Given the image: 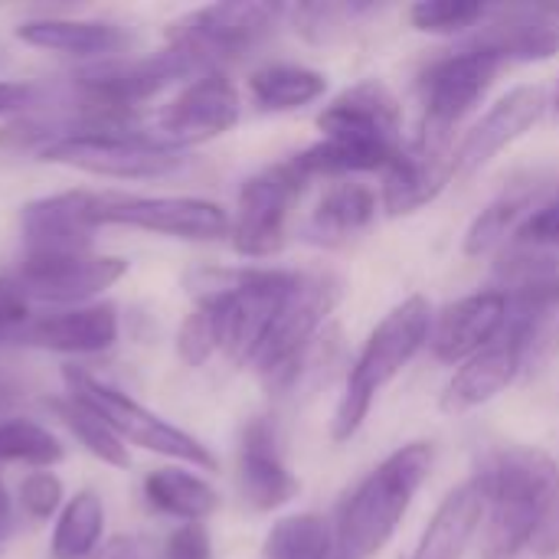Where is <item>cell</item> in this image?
Returning <instances> with one entry per match:
<instances>
[{"mask_svg": "<svg viewBox=\"0 0 559 559\" xmlns=\"http://www.w3.org/2000/svg\"><path fill=\"white\" fill-rule=\"evenodd\" d=\"M20 504L33 521H46L62 508V481L52 472H29L20 485Z\"/></svg>", "mask_w": 559, "mask_h": 559, "instance_id": "obj_35", "label": "cell"}, {"mask_svg": "<svg viewBox=\"0 0 559 559\" xmlns=\"http://www.w3.org/2000/svg\"><path fill=\"white\" fill-rule=\"evenodd\" d=\"M432 331V305L423 295L400 301L367 337L357 354L344 396L334 413V442H347L357 436L364 419L370 416L373 400L413 364V357L429 344Z\"/></svg>", "mask_w": 559, "mask_h": 559, "instance_id": "obj_3", "label": "cell"}, {"mask_svg": "<svg viewBox=\"0 0 559 559\" xmlns=\"http://www.w3.org/2000/svg\"><path fill=\"white\" fill-rule=\"evenodd\" d=\"M544 200V190L534 183H518L504 193H498L468 226L465 233V255L481 259L491 255L495 249H501L508 242V236L527 223V216L537 210V203Z\"/></svg>", "mask_w": 559, "mask_h": 559, "instance_id": "obj_25", "label": "cell"}, {"mask_svg": "<svg viewBox=\"0 0 559 559\" xmlns=\"http://www.w3.org/2000/svg\"><path fill=\"white\" fill-rule=\"evenodd\" d=\"M328 92V79L318 69L275 62L262 66L249 79V95L265 111H295L311 102H318Z\"/></svg>", "mask_w": 559, "mask_h": 559, "instance_id": "obj_27", "label": "cell"}, {"mask_svg": "<svg viewBox=\"0 0 559 559\" xmlns=\"http://www.w3.org/2000/svg\"><path fill=\"white\" fill-rule=\"evenodd\" d=\"M144 498L151 508H157L167 518H177L183 524H203L216 508L219 495L213 485H206L193 472L180 468H157L144 478Z\"/></svg>", "mask_w": 559, "mask_h": 559, "instance_id": "obj_26", "label": "cell"}, {"mask_svg": "<svg viewBox=\"0 0 559 559\" xmlns=\"http://www.w3.org/2000/svg\"><path fill=\"white\" fill-rule=\"evenodd\" d=\"M504 324H508L504 292H475L452 301L449 308H442L439 318H432L429 347L445 364L472 360L504 334Z\"/></svg>", "mask_w": 559, "mask_h": 559, "instance_id": "obj_18", "label": "cell"}, {"mask_svg": "<svg viewBox=\"0 0 559 559\" xmlns=\"http://www.w3.org/2000/svg\"><path fill=\"white\" fill-rule=\"evenodd\" d=\"M337 298H341V285L331 275H318V272L295 275L292 288L285 292L282 305L249 364L259 373V380L265 383V390L282 393L298 380L305 357L314 344V334L334 311Z\"/></svg>", "mask_w": 559, "mask_h": 559, "instance_id": "obj_4", "label": "cell"}, {"mask_svg": "<svg viewBox=\"0 0 559 559\" xmlns=\"http://www.w3.org/2000/svg\"><path fill=\"white\" fill-rule=\"evenodd\" d=\"M554 105H557V108H559V85H557V102H554Z\"/></svg>", "mask_w": 559, "mask_h": 559, "instance_id": "obj_43", "label": "cell"}, {"mask_svg": "<svg viewBox=\"0 0 559 559\" xmlns=\"http://www.w3.org/2000/svg\"><path fill=\"white\" fill-rule=\"evenodd\" d=\"M20 400V386L0 370V406H10V403H16Z\"/></svg>", "mask_w": 559, "mask_h": 559, "instance_id": "obj_41", "label": "cell"}, {"mask_svg": "<svg viewBox=\"0 0 559 559\" xmlns=\"http://www.w3.org/2000/svg\"><path fill=\"white\" fill-rule=\"evenodd\" d=\"M491 59L504 62H547L559 52V23L544 10H501L478 23L475 36L465 43Z\"/></svg>", "mask_w": 559, "mask_h": 559, "instance_id": "obj_20", "label": "cell"}, {"mask_svg": "<svg viewBox=\"0 0 559 559\" xmlns=\"http://www.w3.org/2000/svg\"><path fill=\"white\" fill-rule=\"evenodd\" d=\"M62 380H66L69 396L85 403L88 409H95L118 432V439L124 445L131 442V445H138L144 452H154V455H164V459H174V462H183V465H193V468H203V472L219 468L216 455L197 436H190L180 426L160 419L157 413H151L147 406H141L128 393H121V390L88 377L85 370H75V367H66Z\"/></svg>", "mask_w": 559, "mask_h": 559, "instance_id": "obj_5", "label": "cell"}, {"mask_svg": "<svg viewBox=\"0 0 559 559\" xmlns=\"http://www.w3.org/2000/svg\"><path fill=\"white\" fill-rule=\"evenodd\" d=\"M478 481L488 518L485 559H518L557 511V459L537 445H504L488 455Z\"/></svg>", "mask_w": 559, "mask_h": 559, "instance_id": "obj_1", "label": "cell"}, {"mask_svg": "<svg viewBox=\"0 0 559 559\" xmlns=\"http://www.w3.org/2000/svg\"><path fill=\"white\" fill-rule=\"evenodd\" d=\"M436 452L429 442H409L386 455L344 501L337 544L347 559L377 557L403 524L413 498L432 475Z\"/></svg>", "mask_w": 559, "mask_h": 559, "instance_id": "obj_2", "label": "cell"}, {"mask_svg": "<svg viewBox=\"0 0 559 559\" xmlns=\"http://www.w3.org/2000/svg\"><path fill=\"white\" fill-rule=\"evenodd\" d=\"M223 350L219 311L213 301H197L177 334V354L187 367H203L213 354Z\"/></svg>", "mask_w": 559, "mask_h": 559, "instance_id": "obj_33", "label": "cell"}, {"mask_svg": "<svg viewBox=\"0 0 559 559\" xmlns=\"http://www.w3.org/2000/svg\"><path fill=\"white\" fill-rule=\"evenodd\" d=\"M62 445L59 439L43 429L39 423L29 419H10L0 423V462L3 465H29V468H52L62 462Z\"/></svg>", "mask_w": 559, "mask_h": 559, "instance_id": "obj_32", "label": "cell"}, {"mask_svg": "<svg viewBox=\"0 0 559 559\" xmlns=\"http://www.w3.org/2000/svg\"><path fill=\"white\" fill-rule=\"evenodd\" d=\"M239 488L249 508L255 511H278L298 495V478L292 475L278 432L265 416L246 423L239 439Z\"/></svg>", "mask_w": 559, "mask_h": 559, "instance_id": "obj_19", "label": "cell"}, {"mask_svg": "<svg viewBox=\"0 0 559 559\" xmlns=\"http://www.w3.org/2000/svg\"><path fill=\"white\" fill-rule=\"evenodd\" d=\"M501 62L488 52L462 46L459 52L432 62L423 75V131L436 141H449L462 118L488 95Z\"/></svg>", "mask_w": 559, "mask_h": 559, "instance_id": "obj_10", "label": "cell"}, {"mask_svg": "<svg viewBox=\"0 0 559 559\" xmlns=\"http://www.w3.org/2000/svg\"><path fill=\"white\" fill-rule=\"evenodd\" d=\"M7 531H10V498H7V488L0 485V540Z\"/></svg>", "mask_w": 559, "mask_h": 559, "instance_id": "obj_42", "label": "cell"}, {"mask_svg": "<svg viewBox=\"0 0 559 559\" xmlns=\"http://www.w3.org/2000/svg\"><path fill=\"white\" fill-rule=\"evenodd\" d=\"M16 39L36 49H49L59 56H79V59H102L128 46V33L118 23L108 20H75V16H39L23 20L16 29Z\"/></svg>", "mask_w": 559, "mask_h": 559, "instance_id": "obj_22", "label": "cell"}, {"mask_svg": "<svg viewBox=\"0 0 559 559\" xmlns=\"http://www.w3.org/2000/svg\"><path fill=\"white\" fill-rule=\"evenodd\" d=\"M521 236L537 249H557L559 252V187L537 203V210L521 226Z\"/></svg>", "mask_w": 559, "mask_h": 559, "instance_id": "obj_36", "label": "cell"}, {"mask_svg": "<svg viewBox=\"0 0 559 559\" xmlns=\"http://www.w3.org/2000/svg\"><path fill=\"white\" fill-rule=\"evenodd\" d=\"M341 559H347V557H341Z\"/></svg>", "mask_w": 559, "mask_h": 559, "instance_id": "obj_44", "label": "cell"}, {"mask_svg": "<svg viewBox=\"0 0 559 559\" xmlns=\"http://www.w3.org/2000/svg\"><path fill=\"white\" fill-rule=\"evenodd\" d=\"M167 559H210V534L203 524H180L167 540Z\"/></svg>", "mask_w": 559, "mask_h": 559, "instance_id": "obj_38", "label": "cell"}, {"mask_svg": "<svg viewBox=\"0 0 559 559\" xmlns=\"http://www.w3.org/2000/svg\"><path fill=\"white\" fill-rule=\"evenodd\" d=\"M377 216V193L364 183H334L314 216H311V226L308 233L318 239V242H337V239H347V236H357L360 229H367Z\"/></svg>", "mask_w": 559, "mask_h": 559, "instance_id": "obj_28", "label": "cell"}, {"mask_svg": "<svg viewBox=\"0 0 559 559\" xmlns=\"http://www.w3.org/2000/svg\"><path fill=\"white\" fill-rule=\"evenodd\" d=\"M318 128L331 141L360 144L386 154H400V108L390 88L377 79L341 92L321 115Z\"/></svg>", "mask_w": 559, "mask_h": 559, "instance_id": "obj_14", "label": "cell"}, {"mask_svg": "<svg viewBox=\"0 0 559 559\" xmlns=\"http://www.w3.org/2000/svg\"><path fill=\"white\" fill-rule=\"evenodd\" d=\"M197 72L203 75V72H213V69H206L183 46L170 43L167 49H160V52H154L147 59L88 69L82 75V92H85V105L131 115L141 102L160 95L174 82H180L187 75H197Z\"/></svg>", "mask_w": 559, "mask_h": 559, "instance_id": "obj_11", "label": "cell"}, {"mask_svg": "<svg viewBox=\"0 0 559 559\" xmlns=\"http://www.w3.org/2000/svg\"><path fill=\"white\" fill-rule=\"evenodd\" d=\"M239 121V92L236 85L219 72H203L190 79L170 105H164L157 118V138L164 144H174L187 151L190 144L213 141L226 134Z\"/></svg>", "mask_w": 559, "mask_h": 559, "instance_id": "obj_13", "label": "cell"}, {"mask_svg": "<svg viewBox=\"0 0 559 559\" xmlns=\"http://www.w3.org/2000/svg\"><path fill=\"white\" fill-rule=\"evenodd\" d=\"M452 144L419 134L403 144L396 160L383 170V210L390 216H409L432 203L452 180Z\"/></svg>", "mask_w": 559, "mask_h": 559, "instance_id": "obj_16", "label": "cell"}, {"mask_svg": "<svg viewBox=\"0 0 559 559\" xmlns=\"http://www.w3.org/2000/svg\"><path fill=\"white\" fill-rule=\"evenodd\" d=\"M337 524L321 514H292L265 537V559H341Z\"/></svg>", "mask_w": 559, "mask_h": 559, "instance_id": "obj_29", "label": "cell"}, {"mask_svg": "<svg viewBox=\"0 0 559 559\" xmlns=\"http://www.w3.org/2000/svg\"><path fill=\"white\" fill-rule=\"evenodd\" d=\"M288 13L282 3H210L200 10L183 13L170 26V43L193 52L206 69H213L219 59L242 56L255 46H262L275 29L278 20Z\"/></svg>", "mask_w": 559, "mask_h": 559, "instance_id": "obj_8", "label": "cell"}, {"mask_svg": "<svg viewBox=\"0 0 559 559\" xmlns=\"http://www.w3.org/2000/svg\"><path fill=\"white\" fill-rule=\"evenodd\" d=\"M305 177L288 160L259 170L239 190L236 216H233V246L246 259H269L285 246V229L295 200L305 190Z\"/></svg>", "mask_w": 559, "mask_h": 559, "instance_id": "obj_9", "label": "cell"}, {"mask_svg": "<svg viewBox=\"0 0 559 559\" xmlns=\"http://www.w3.org/2000/svg\"><path fill=\"white\" fill-rule=\"evenodd\" d=\"M20 344L52 350V354H102L118 341V311L115 305H82L29 321L20 334Z\"/></svg>", "mask_w": 559, "mask_h": 559, "instance_id": "obj_21", "label": "cell"}, {"mask_svg": "<svg viewBox=\"0 0 559 559\" xmlns=\"http://www.w3.org/2000/svg\"><path fill=\"white\" fill-rule=\"evenodd\" d=\"M88 219L92 226H128L144 229L170 239H193L210 242L219 236H229L233 216L203 197H138V193H118V190H92L88 200Z\"/></svg>", "mask_w": 559, "mask_h": 559, "instance_id": "obj_7", "label": "cell"}, {"mask_svg": "<svg viewBox=\"0 0 559 559\" xmlns=\"http://www.w3.org/2000/svg\"><path fill=\"white\" fill-rule=\"evenodd\" d=\"M547 111V92L540 85H518L511 88L491 111L462 138L452 157V177L468 180L481 167H488L504 147L524 138Z\"/></svg>", "mask_w": 559, "mask_h": 559, "instance_id": "obj_15", "label": "cell"}, {"mask_svg": "<svg viewBox=\"0 0 559 559\" xmlns=\"http://www.w3.org/2000/svg\"><path fill=\"white\" fill-rule=\"evenodd\" d=\"M521 370H524L521 354L504 337H498L491 347H485L481 354L465 360V367L452 377L442 406L449 413H472V409L491 403L495 396H501L518 380Z\"/></svg>", "mask_w": 559, "mask_h": 559, "instance_id": "obj_24", "label": "cell"}, {"mask_svg": "<svg viewBox=\"0 0 559 559\" xmlns=\"http://www.w3.org/2000/svg\"><path fill=\"white\" fill-rule=\"evenodd\" d=\"M488 16V7L465 0H423L409 7V20L423 33H462L478 26Z\"/></svg>", "mask_w": 559, "mask_h": 559, "instance_id": "obj_34", "label": "cell"}, {"mask_svg": "<svg viewBox=\"0 0 559 559\" xmlns=\"http://www.w3.org/2000/svg\"><path fill=\"white\" fill-rule=\"evenodd\" d=\"M105 531V504L95 491H79L59 511L52 531V557L85 559L95 554Z\"/></svg>", "mask_w": 559, "mask_h": 559, "instance_id": "obj_30", "label": "cell"}, {"mask_svg": "<svg viewBox=\"0 0 559 559\" xmlns=\"http://www.w3.org/2000/svg\"><path fill=\"white\" fill-rule=\"evenodd\" d=\"M36 102V85L29 82H0V118L26 111Z\"/></svg>", "mask_w": 559, "mask_h": 559, "instance_id": "obj_39", "label": "cell"}, {"mask_svg": "<svg viewBox=\"0 0 559 559\" xmlns=\"http://www.w3.org/2000/svg\"><path fill=\"white\" fill-rule=\"evenodd\" d=\"M128 262L121 255L95 252H62V255H23L13 278L29 301L75 305L82 308L118 278H124Z\"/></svg>", "mask_w": 559, "mask_h": 559, "instance_id": "obj_12", "label": "cell"}, {"mask_svg": "<svg viewBox=\"0 0 559 559\" xmlns=\"http://www.w3.org/2000/svg\"><path fill=\"white\" fill-rule=\"evenodd\" d=\"M29 324V298L16 285L13 275L0 278V341H16V334Z\"/></svg>", "mask_w": 559, "mask_h": 559, "instance_id": "obj_37", "label": "cell"}, {"mask_svg": "<svg viewBox=\"0 0 559 559\" xmlns=\"http://www.w3.org/2000/svg\"><path fill=\"white\" fill-rule=\"evenodd\" d=\"M92 190H66L52 197L29 200L20 210V239L23 255H62V252H92V219H88Z\"/></svg>", "mask_w": 559, "mask_h": 559, "instance_id": "obj_17", "label": "cell"}, {"mask_svg": "<svg viewBox=\"0 0 559 559\" xmlns=\"http://www.w3.org/2000/svg\"><path fill=\"white\" fill-rule=\"evenodd\" d=\"M49 409L56 413V419L98 459V462H105V465H111V468H128L131 465V459H128V445L118 439V432L95 413V409H88L85 403H79V400H72V396H66V400H52L49 403Z\"/></svg>", "mask_w": 559, "mask_h": 559, "instance_id": "obj_31", "label": "cell"}, {"mask_svg": "<svg viewBox=\"0 0 559 559\" xmlns=\"http://www.w3.org/2000/svg\"><path fill=\"white\" fill-rule=\"evenodd\" d=\"M39 160L62 164L92 177L111 180H147L167 177L187 164V154L174 144H164L154 134L131 128H105V131H79L49 144Z\"/></svg>", "mask_w": 559, "mask_h": 559, "instance_id": "obj_6", "label": "cell"}, {"mask_svg": "<svg viewBox=\"0 0 559 559\" xmlns=\"http://www.w3.org/2000/svg\"><path fill=\"white\" fill-rule=\"evenodd\" d=\"M481 521H485V491L475 475L472 481L445 495V501L432 514L409 559H465V550L475 540Z\"/></svg>", "mask_w": 559, "mask_h": 559, "instance_id": "obj_23", "label": "cell"}, {"mask_svg": "<svg viewBox=\"0 0 559 559\" xmlns=\"http://www.w3.org/2000/svg\"><path fill=\"white\" fill-rule=\"evenodd\" d=\"M102 559H147L141 544L134 537H115L105 550H102Z\"/></svg>", "mask_w": 559, "mask_h": 559, "instance_id": "obj_40", "label": "cell"}]
</instances>
